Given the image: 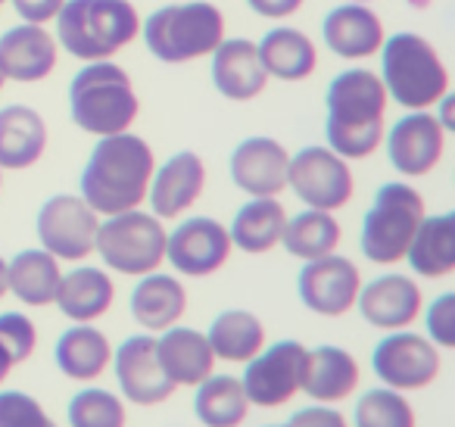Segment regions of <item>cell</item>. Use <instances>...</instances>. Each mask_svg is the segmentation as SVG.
<instances>
[{"mask_svg":"<svg viewBox=\"0 0 455 427\" xmlns=\"http://www.w3.org/2000/svg\"><path fill=\"white\" fill-rule=\"evenodd\" d=\"M430 0H411V7H427Z\"/></svg>","mask_w":455,"mask_h":427,"instance_id":"46","label":"cell"},{"mask_svg":"<svg viewBox=\"0 0 455 427\" xmlns=\"http://www.w3.org/2000/svg\"><path fill=\"white\" fill-rule=\"evenodd\" d=\"M140 38L153 60L184 66L203 60L225 41V13L209 0H178L140 20Z\"/></svg>","mask_w":455,"mask_h":427,"instance_id":"6","label":"cell"},{"mask_svg":"<svg viewBox=\"0 0 455 427\" xmlns=\"http://www.w3.org/2000/svg\"><path fill=\"white\" fill-rule=\"evenodd\" d=\"M387 38L384 20L368 4H340L322 20V41L340 60H371L380 53Z\"/></svg>","mask_w":455,"mask_h":427,"instance_id":"22","label":"cell"},{"mask_svg":"<svg viewBox=\"0 0 455 427\" xmlns=\"http://www.w3.org/2000/svg\"><path fill=\"white\" fill-rule=\"evenodd\" d=\"M306 346L299 340H278L272 346H262L243 368V393L250 406L281 408L299 393L306 371Z\"/></svg>","mask_w":455,"mask_h":427,"instance_id":"12","label":"cell"},{"mask_svg":"<svg viewBox=\"0 0 455 427\" xmlns=\"http://www.w3.org/2000/svg\"><path fill=\"white\" fill-rule=\"evenodd\" d=\"M209 78L215 91L231 103H250L266 94L268 72L259 60V47L250 38H225L212 53Z\"/></svg>","mask_w":455,"mask_h":427,"instance_id":"20","label":"cell"},{"mask_svg":"<svg viewBox=\"0 0 455 427\" xmlns=\"http://www.w3.org/2000/svg\"><path fill=\"white\" fill-rule=\"evenodd\" d=\"M268 427H284V424H268Z\"/></svg>","mask_w":455,"mask_h":427,"instance_id":"51","label":"cell"},{"mask_svg":"<svg viewBox=\"0 0 455 427\" xmlns=\"http://www.w3.org/2000/svg\"><path fill=\"white\" fill-rule=\"evenodd\" d=\"M405 262L418 278L440 281L455 271V213L424 215L405 250Z\"/></svg>","mask_w":455,"mask_h":427,"instance_id":"32","label":"cell"},{"mask_svg":"<svg viewBox=\"0 0 455 427\" xmlns=\"http://www.w3.org/2000/svg\"><path fill=\"white\" fill-rule=\"evenodd\" d=\"M57 44L82 63L113 60L140 35L132 0H66L57 20Z\"/></svg>","mask_w":455,"mask_h":427,"instance_id":"3","label":"cell"},{"mask_svg":"<svg viewBox=\"0 0 455 427\" xmlns=\"http://www.w3.org/2000/svg\"><path fill=\"white\" fill-rule=\"evenodd\" d=\"M355 309L378 331H403V327H411L421 318L424 296L415 278L387 271V275H378L374 281L362 284Z\"/></svg>","mask_w":455,"mask_h":427,"instance_id":"19","label":"cell"},{"mask_svg":"<svg viewBox=\"0 0 455 427\" xmlns=\"http://www.w3.org/2000/svg\"><path fill=\"white\" fill-rule=\"evenodd\" d=\"M4 4H7V0H0V10H4Z\"/></svg>","mask_w":455,"mask_h":427,"instance_id":"50","label":"cell"},{"mask_svg":"<svg viewBox=\"0 0 455 427\" xmlns=\"http://www.w3.org/2000/svg\"><path fill=\"white\" fill-rule=\"evenodd\" d=\"M53 362L69 381L91 383L113 365V343L97 325H72L53 343Z\"/></svg>","mask_w":455,"mask_h":427,"instance_id":"28","label":"cell"},{"mask_svg":"<svg viewBox=\"0 0 455 427\" xmlns=\"http://www.w3.org/2000/svg\"><path fill=\"white\" fill-rule=\"evenodd\" d=\"M287 188L297 194L306 209L337 213L349 206L355 194V175L343 157H337L328 144H309L291 153L287 165Z\"/></svg>","mask_w":455,"mask_h":427,"instance_id":"9","label":"cell"},{"mask_svg":"<svg viewBox=\"0 0 455 427\" xmlns=\"http://www.w3.org/2000/svg\"><path fill=\"white\" fill-rule=\"evenodd\" d=\"M231 234L212 215H190L165 234V262L184 278H209L231 259Z\"/></svg>","mask_w":455,"mask_h":427,"instance_id":"13","label":"cell"},{"mask_svg":"<svg viewBox=\"0 0 455 427\" xmlns=\"http://www.w3.org/2000/svg\"><path fill=\"white\" fill-rule=\"evenodd\" d=\"M206 163L200 153L178 150L153 169L147 203H150L156 219H181L184 213L196 206V200L206 190Z\"/></svg>","mask_w":455,"mask_h":427,"instance_id":"18","label":"cell"},{"mask_svg":"<svg viewBox=\"0 0 455 427\" xmlns=\"http://www.w3.org/2000/svg\"><path fill=\"white\" fill-rule=\"evenodd\" d=\"M153 169H156V157L140 134L122 132L97 138L82 169V178H78V188H82L78 197L97 215L140 209L147 203Z\"/></svg>","mask_w":455,"mask_h":427,"instance_id":"2","label":"cell"},{"mask_svg":"<svg viewBox=\"0 0 455 427\" xmlns=\"http://www.w3.org/2000/svg\"><path fill=\"white\" fill-rule=\"evenodd\" d=\"M446 128L436 122L434 109L405 113L384 132V147L390 165L405 178H424L440 165L446 153Z\"/></svg>","mask_w":455,"mask_h":427,"instance_id":"15","label":"cell"},{"mask_svg":"<svg viewBox=\"0 0 455 427\" xmlns=\"http://www.w3.org/2000/svg\"><path fill=\"white\" fill-rule=\"evenodd\" d=\"M47 150V122L35 107L10 103L0 109V169L26 172Z\"/></svg>","mask_w":455,"mask_h":427,"instance_id":"26","label":"cell"},{"mask_svg":"<svg viewBox=\"0 0 455 427\" xmlns=\"http://www.w3.org/2000/svg\"><path fill=\"white\" fill-rule=\"evenodd\" d=\"M206 340L215 352V362L247 365L266 346V325L250 309H225L212 318Z\"/></svg>","mask_w":455,"mask_h":427,"instance_id":"33","label":"cell"},{"mask_svg":"<svg viewBox=\"0 0 455 427\" xmlns=\"http://www.w3.org/2000/svg\"><path fill=\"white\" fill-rule=\"evenodd\" d=\"M380 82L393 103L415 113L434 109L449 94V66L418 32H396L380 47Z\"/></svg>","mask_w":455,"mask_h":427,"instance_id":"5","label":"cell"},{"mask_svg":"<svg viewBox=\"0 0 455 427\" xmlns=\"http://www.w3.org/2000/svg\"><path fill=\"white\" fill-rule=\"evenodd\" d=\"M427 340L436 350H455V294H440L424 312Z\"/></svg>","mask_w":455,"mask_h":427,"instance_id":"40","label":"cell"},{"mask_svg":"<svg viewBox=\"0 0 455 427\" xmlns=\"http://www.w3.org/2000/svg\"><path fill=\"white\" fill-rule=\"evenodd\" d=\"M66 418L69 427H128V408L113 390L84 387L69 399Z\"/></svg>","mask_w":455,"mask_h":427,"instance_id":"37","label":"cell"},{"mask_svg":"<svg viewBox=\"0 0 455 427\" xmlns=\"http://www.w3.org/2000/svg\"><path fill=\"white\" fill-rule=\"evenodd\" d=\"M116 383L122 390V399H128L132 406L153 408L159 402L172 399L175 383L165 377L163 365L156 356V337L153 334H132L113 350V365Z\"/></svg>","mask_w":455,"mask_h":427,"instance_id":"16","label":"cell"},{"mask_svg":"<svg viewBox=\"0 0 455 427\" xmlns=\"http://www.w3.org/2000/svg\"><path fill=\"white\" fill-rule=\"evenodd\" d=\"M349 4H371V0H349Z\"/></svg>","mask_w":455,"mask_h":427,"instance_id":"47","label":"cell"},{"mask_svg":"<svg viewBox=\"0 0 455 427\" xmlns=\"http://www.w3.org/2000/svg\"><path fill=\"white\" fill-rule=\"evenodd\" d=\"M7 296V259L0 256V300Z\"/></svg>","mask_w":455,"mask_h":427,"instance_id":"45","label":"cell"},{"mask_svg":"<svg viewBox=\"0 0 455 427\" xmlns=\"http://www.w3.org/2000/svg\"><path fill=\"white\" fill-rule=\"evenodd\" d=\"M132 318L144 327L147 334H163L165 327L178 325L188 312V290L178 281L175 275H165V271H150V275H140L138 287L132 290Z\"/></svg>","mask_w":455,"mask_h":427,"instance_id":"27","label":"cell"},{"mask_svg":"<svg viewBox=\"0 0 455 427\" xmlns=\"http://www.w3.org/2000/svg\"><path fill=\"white\" fill-rule=\"evenodd\" d=\"M443 356L427 337L409 331H387L371 350V371L378 381L399 393H415L440 377Z\"/></svg>","mask_w":455,"mask_h":427,"instance_id":"11","label":"cell"},{"mask_svg":"<svg viewBox=\"0 0 455 427\" xmlns=\"http://www.w3.org/2000/svg\"><path fill=\"white\" fill-rule=\"evenodd\" d=\"M60 278V259L51 256L44 246H28L7 262V294H13L22 306L47 309L57 300Z\"/></svg>","mask_w":455,"mask_h":427,"instance_id":"30","label":"cell"},{"mask_svg":"<svg viewBox=\"0 0 455 427\" xmlns=\"http://www.w3.org/2000/svg\"><path fill=\"white\" fill-rule=\"evenodd\" d=\"M287 225V209L278 197H250L231 219V246L247 256H266L281 246Z\"/></svg>","mask_w":455,"mask_h":427,"instance_id":"29","label":"cell"},{"mask_svg":"<svg viewBox=\"0 0 455 427\" xmlns=\"http://www.w3.org/2000/svg\"><path fill=\"white\" fill-rule=\"evenodd\" d=\"M156 356L175 387H196L215 371V352L206 334L188 325H172L156 337Z\"/></svg>","mask_w":455,"mask_h":427,"instance_id":"23","label":"cell"},{"mask_svg":"<svg viewBox=\"0 0 455 427\" xmlns=\"http://www.w3.org/2000/svg\"><path fill=\"white\" fill-rule=\"evenodd\" d=\"M427 215L424 197L405 181H387L374 194L371 209L362 219L359 246L374 265H396L405 259L418 225Z\"/></svg>","mask_w":455,"mask_h":427,"instance_id":"7","label":"cell"},{"mask_svg":"<svg viewBox=\"0 0 455 427\" xmlns=\"http://www.w3.org/2000/svg\"><path fill=\"white\" fill-rule=\"evenodd\" d=\"M0 427H57V421L32 393L0 390Z\"/></svg>","mask_w":455,"mask_h":427,"instance_id":"39","label":"cell"},{"mask_svg":"<svg viewBox=\"0 0 455 427\" xmlns=\"http://www.w3.org/2000/svg\"><path fill=\"white\" fill-rule=\"evenodd\" d=\"M387 88L371 69H343L324 91V138L343 157L368 159L380 150L387 132Z\"/></svg>","mask_w":455,"mask_h":427,"instance_id":"1","label":"cell"},{"mask_svg":"<svg viewBox=\"0 0 455 427\" xmlns=\"http://www.w3.org/2000/svg\"><path fill=\"white\" fill-rule=\"evenodd\" d=\"M13 368H16V365L10 362V356H7V352H4V350H0V387L7 383V377L13 375Z\"/></svg>","mask_w":455,"mask_h":427,"instance_id":"44","label":"cell"},{"mask_svg":"<svg viewBox=\"0 0 455 427\" xmlns=\"http://www.w3.org/2000/svg\"><path fill=\"white\" fill-rule=\"evenodd\" d=\"M306 0H247V7L262 20H291L303 10Z\"/></svg>","mask_w":455,"mask_h":427,"instance_id":"43","label":"cell"},{"mask_svg":"<svg viewBox=\"0 0 455 427\" xmlns=\"http://www.w3.org/2000/svg\"><path fill=\"white\" fill-rule=\"evenodd\" d=\"M165 225L153 213L128 209L100 219L94 253L109 271L140 278L156 271L165 262Z\"/></svg>","mask_w":455,"mask_h":427,"instance_id":"8","label":"cell"},{"mask_svg":"<svg viewBox=\"0 0 455 427\" xmlns=\"http://www.w3.org/2000/svg\"><path fill=\"white\" fill-rule=\"evenodd\" d=\"M0 350L7 352L13 365H22L35 356L38 327L26 312H0Z\"/></svg>","mask_w":455,"mask_h":427,"instance_id":"38","label":"cell"},{"mask_svg":"<svg viewBox=\"0 0 455 427\" xmlns=\"http://www.w3.org/2000/svg\"><path fill=\"white\" fill-rule=\"evenodd\" d=\"M343 240V228L334 219V213H322V209H303L297 215H287L284 238L281 246L299 262H312L328 253H337Z\"/></svg>","mask_w":455,"mask_h":427,"instance_id":"35","label":"cell"},{"mask_svg":"<svg viewBox=\"0 0 455 427\" xmlns=\"http://www.w3.org/2000/svg\"><path fill=\"white\" fill-rule=\"evenodd\" d=\"M22 22H32V26H47L60 16L66 0H10Z\"/></svg>","mask_w":455,"mask_h":427,"instance_id":"42","label":"cell"},{"mask_svg":"<svg viewBox=\"0 0 455 427\" xmlns=\"http://www.w3.org/2000/svg\"><path fill=\"white\" fill-rule=\"evenodd\" d=\"M194 415L203 427H241L250 415V399L243 393L241 377L235 375H209L196 383Z\"/></svg>","mask_w":455,"mask_h":427,"instance_id":"34","label":"cell"},{"mask_svg":"<svg viewBox=\"0 0 455 427\" xmlns=\"http://www.w3.org/2000/svg\"><path fill=\"white\" fill-rule=\"evenodd\" d=\"M284 427H349V421L334 406L315 402V406H306L299 412H293Z\"/></svg>","mask_w":455,"mask_h":427,"instance_id":"41","label":"cell"},{"mask_svg":"<svg viewBox=\"0 0 455 427\" xmlns=\"http://www.w3.org/2000/svg\"><path fill=\"white\" fill-rule=\"evenodd\" d=\"M355 427H418L415 408L405 393L390 387H371L355 399Z\"/></svg>","mask_w":455,"mask_h":427,"instance_id":"36","label":"cell"},{"mask_svg":"<svg viewBox=\"0 0 455 427\" xmlns=\"http://www.w3.org/2000/svg\"><path fill=\"white\" fill-rule=\"evenodd\" d=\"M4 85H7V78H4V72H0V88H4Z\"/></svg>","mask_w":455,"mask_h":427,"instance_id":"48","label":"cell"},{"mask_svg":"<svg viewBox=\"0 0 455 427\" xmlns=\"http://www.w3.org/2000/svg\"><path fill=\"white\" fill-rule=\"evenodd\" d=\"M362 290V271L353 259L328 253L322 259L303 262L297 275V294L309 312L322 318H343L355 309Z\"/></svg>","mask_w":455,"mask_h":427,"instance_id":"14","label":"cell"},{"mask_svg":"<svg viewBox=\"0 0 455 427\" xmlns=\"http://www.w3.org/2000/svg\"><path fill=\"white\" fill-rule=\"evenodd\" d=\"M100 215L78 194H53L35 215V234L41 246L60 262H84L94 253Z\"/></svg>","mask_w":455,"mask_h":427,"instance_id":"10","label":"cell"},{"mask_svg":"<svg viewBox=\"0 0 455 427\" xmlns=\"http://www.w3.org/2000/svg\"><path fill=\"white\" fill-rule=\"evenodd\" d=\"M0 188H4V169H0Z\"/></svg>","mask_w":455,"mask_h":427,"instance_id":"49","label":"cell"},{"mask_svg":"<svg viewBox=\"0 0 455 427\" xmlns=\"http://www.w3.org/2000/svg\"><path fill=\"white\" fill-rule=\"evenodd\" d=\"M60 60V44L47 26L20 22L0 35V72L7 82L35 85L53 76Z\"/></svg>","mask_w":455,"mask_h":427,"instance_id":"21","label":"cell"},{"mask_svg":"<svg viewBox=\"0 0 455 427\" xmlns=\"http://www.w3.org/2000/svg\"><path fill=\"white\" fill-rule=\"evenodd\" d=\"M256 47L268 78L278 82H306L318 69V47L303 28L275 26L262 35Z\"/></svg>","mask_w":455,"mask_h":427,"instance_id":"31","label":"cell"},{"mask_svg":"<svg viewBox=\"0 0 455 427\" xmlns=\"http://www.w3.org/2000/svg\"><path fill=\"white\" fill-rule=\"evenodd\" d=\"M116 284L107 269L97 265H78L72 271H63L60 290L53 306L72 321V325H94L97 318L113 309Z\"/></svg>","mask_w":455,"mask_h":427,"instance_id":"25","label":"cell"},{"mask_svg":"<svg viewBox=\"0 0 455 427\" xmlns=\"http://www.w3.org/2000/svg\"><path fill=\"white\" fill-rule=\"evenodd\" d=\"M291 150L278 138L253 134L243 138L228 157V175L247 197H281L287 190Z\"/></svg>","mask_w":455,"mask_h":427,"instance_id":"17","label":"cell"},{"mask_svg":"<svg viewBox=\"0 0 455 427\" xmlns=\"http://www.w3.org/2000/svg\"><path fill=\"white\" fill-rule=\"evenodd\" d=\"M362 381V368L355 362V356L343 346H315L306 352V371H303V387L299 393H306L309 399L334 406L355 393Z\"/></svg>","mask_w":455,"mask_h":427,"instance_id":"24","label":"cell"},{"mask_svg":"<svg viewBox=\"0 0 455 427\" xmlns=\"http://www.w3.org/2000/svg\"><path fill=\"white\" fill-rule=\"evenodd\" d=\"M140 101L134 82L119 63L97 60L84 63L69 82V116L76 128L94 138L132 132L138 122Z\"/></svg>","mask_w":455,"mask_h":427,"instance_id":"4","label":"cell"}]
</instances>
